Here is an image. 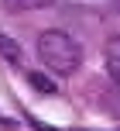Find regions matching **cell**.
Masks as SVG:
<instances>
[{"mask_svg": "<svg viewBox=\"0 0 120 131\" xmlns=\"http://www.w3.org/2000/svg\"><path fill=\"white\" fill-rule=\"evenodd\" d=\"M79 131H86V128H79Z\"/></svg>", "mask_w": 120, "mask_h": 131, "instance_id": "obj_7", "label": "cell"}, {"mask_svg": "<svg viewBox=\"0 0 120 131\" xmlns=\"http://www.w3.org/2000/svg\"><path fill=\"white\" fill-rule=\"evenodd\" d=\"M38 59L52 76H72L82 66V48L79 41L69 31H58V28H48V31L38 35Z\"/></svg>", "mask_w": 120, "mask_h": 131, "instance_id": "obj_1", "label": "cell"}, {"mask_svg": "<svg viewBox=\"0 0 120 131\" xmlns=\"http://www.w3.org/2000/svg\"><path fill=\"white\" fill-rule=\"evenodd\" d=\"M0 55H4L10 66H24V55H21V48L14 45V38H7V35H0Z\"/></svg>", "mask_w": 120, "mask_h": 131, "instance_id": "obj_4", "label": "cell"}, {"mask_svg": "<svg viewBox=\"0 0 120 131\" xmlns=\"http://www.w3.org/2000/svg\"><path fill=\"white\" fill-rule=\"evenodd\" d=\"M103 59H107V72H110V79L120 86V35L107 41V52H103Z\"/></svg>", "mask_w": 120, "mask_h": 131, "instance_id": "obj_2", "label": "cell"}, {"mask_svg": "<svg viewBox=\"0 0 120 131\" xmlns=\"http://www.w3.org/2000/svg\"><path fill=\"white\" fill-rule=\"evenodd\" d=\"M7 10L14 14H31V10H45V7H52L55 0H4Z\"/></svg>", "mask_w": 120, "mask_h": 131, "instance_id": "obj_3", "label": "cell"}, {"mask_svg": "<svg viewBox=\"0 0 120 131\" xmlns=\"http://www.w3.org/2000/svg\"><path fill=\"white\" fill-rule=\"evenodd\" d=\"M113 111L120 114V93H117V97H113Z\"/></svg>", "mask_w": 120, "mask_h": 131, "instance_id": "obj_6", "label": "cell"}, {"mask_svg": "<svg viewBox=\"0 0 120 131\" xmlns=\"http://www.w3.org/2000/svg\"><path fill=\"white\" fill-rule=\"evenodd\" d=\"M27 79H31V86L41 90V93H58V90H55V79L45 76V72H27Z\"/></svg>", "mask_w": 120, "mask_h": 131, "instance_id": "obj_5", "label": "cell"}]
</instances>
